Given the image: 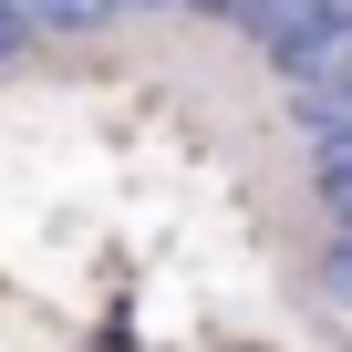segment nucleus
I'll list each match as a JSON object with an SVG mask.
<instances>
[{
  "label": "nucleus",
  "instance_id": "6",
  "mask_svg": "<svg viewBox=\"0 0 352 352\" xmlns=\"http://www.w3.org/2000/svg\"><path fill=\"white\" fill-rule=\"evenodd\" d=\"M114 11H155V0H114Z\"/></svg>",
  "mask_w": 352,
  "mask_h": 352
},
{
  "label": "nucleus",
  "instance_id": "5",
  "mask_svg": "<svg viewBox=\"0 0 352 352\" xmlns=\"http://www.w3.org/2000/svg\"><path fill=\"white\" fill-rule=\"evenodd\" d=\"M321 208H331V228L352 239V187H321Z\"/></svg>",
  "mask_w": 352,
  "mask_h": 352
},
{
  "label": "nucleus",
  "instance_id": "2",
  "mask_svg": "<svg viewBox=\"0 0 352 352\" xmlns=\"http://www.w3.org/2000/svg\"><path fill=\"white\" fill-rule=\"evenodd\" d=\"M32 11V32H83V21H104L114 0H21Z\"/></svg>",
  "mask_w": 352,
  "mask_h": 352
},
{
  "label": "nucleus",
  "instance_id": "1",
  "mask_svg": "<svg viewBox=\"0 0 352 352\" xmlns=\"http://www.w3.org/2000/svg\"><path fill=\"white\" fill-rule=\"evenodd\" d=\"M270 73L290 83V114H300L311 145L342 135V124H352V0H331L311 32H290V42L270 52Z\"/></svg>",
  "mask_w": 352,
  "mask_h": 352
},
{
  "label": "nucleus",
  "instance_id": "4",
  "mask_svg": "<svg viewBox=\"0 0 352 352\" xmlns=\"http://www.w3.org/2000/svg\"><path fill=\"white\" fill-rule=\"evenodd\" d=\"M187 11H208V21H239V32H259L280 0H187Z\"/></svg>",
  "mask_w": 352,
  "mask_h": 352
},
{
  "label": "nucleus",
  "instance_id": "3",
  "mask_svg": "<svg viewBox=\"0 0 352 352\" xmlns=\"http://www.w3.org/2000/svg\"><path fill=\"white\" fill-rule=\"evenodd\" d=\"M311 187H352V124L311 145Z\"/></svg>",
  "mask_w": 352,
  "mask_h": 352
}]
</instances>
